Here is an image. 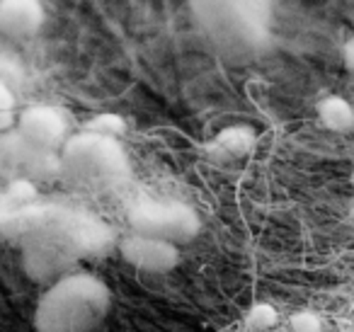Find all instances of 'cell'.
Returning a JSON list of instances; mask_svg holds the SVG:
<instances>
[{
  "label": "cell",
  "instance_id": "6da1fadb",
  "mask_svg": "<svg viewBox=\"0 0 354 332\" xmlns=\"http://www.w3.org/2000/svg\"><path fill=\"white\" fill-rule=\"evenodd\" d=\"M109 311V288L90 274H68L39 298V332H93Z\"/></svg>",
  "mask_w": 354,
  "mask_h": 332
},
{
  "label": "cell",
  "instance_id": "7a4b0ae2",
  "mask_svg": "<svg viewBox=\"0 0 354 332\" xmlns=\"http://www.w3.org/2000/svg\"><path fill=\"white\" fill-rule=\"evenodd\" d=\"M61 172L90 190H109L127 180L129 163L117 138L83 131L61 148Z\"/></svg>",
  "mask_w": 354,
  "mask_h": 332
},
{
  "label": "cell",
  "instance_id": "3957f363",
  "mask_svg": "<svg viewBox=\"0 0 354 332\" xmlns=\"http://www.w3.org/2000/svg\"><path fill=\"white\" fill-rule=\"evenodd\" d=\"M133 233L167 240L172 245L189 243L199 233V216L183 201H141L129 211Z\"/></svg>",
  "mask_w": 354,
  "mask_h": 332
},
{
  "label": "cell",
  "instance_id": "277c9868",
  "mask_svg": "<svg viewBox=\"0 0 354 332\" xmlns=\"http://www.w3.org/2000/svg\"><path fill=\"white\" fill-rule=\"evenodd\" d=\"M0 167L15 172V180H54L61 175V156L39 151L12 129L0 133Z\"/></svg>",
  "mask_w": 354,
  "mask_h": 332
},
{
  "label": "cell",
  "instance_id": "5b68a950",
  "mask_svg": "<svg viewBox=\"0 0 354 332\" xmlns=\"http://www.w3.org/2000/svg\"><path fill=\"white\" fill-rule=\"evenodd\" d=\"M15 131L39 151L56 153L68 141V122L64 112L51 104H32L17 114Z\"/></svg>",
  "mask_w": 354,
  "mask_h": 332
},
{
  "label": "cell",
  "instance_id": "8992f818",
  "mask_svg": "<svg viewBox=\"0 0 354 332\" xmlns=\"http://www.w3.org/2000/svg\"><path fill=\"white\" fill-rule=\"evenodd\" d=\"M119 252L136 269L153 274H167L180 262V248L167 240L151 238V235L131 233L119 243Z\"/></svg>",
  "mask_w": 354,
  "mask_h": 332
},
{
  "label": "cell",
  "instance_id": "52a82bcc",
  "mask_svg": "<svg viewBox=\"0 0 354 332\" xmlns=\"http://www.w3.org/2000/svg\"><path fill=\"white\" fill-rule=\"evenodd\" d=\"M46 10L41 0H0V35L30 39L44 27Z\"/></svg>",
  "mask_w": 354,
  "mask_h": 332
},
{
  "label": "cell",
  "instance_id": "ba28073f",
  "mask_svg": "<svg viewBox=\"0 0 354 332\" xmlns=\"http://www.w3.org/2000/svg\"><path fill=\"white\" fill-rule=\"evenodd\" d=\"M255 131L250 127H226L223 131H218L216 136L209 141L207 151L214 160H236L243 158L255 148Z\"/></svg>",
  "mask_w": 354,
  "mask_h": 332
},
{
  "label": "cell",
  "instance_id": "9c48e42d",
  "mask_svg": "<svg viewBox=\"0 0 354 332\" xmlns=\"http://www.w3.org/2000/svg\"><path fill=\"white\" fill-rule=\"evenodd\" d=\"M318 117L330 131H349L354 127V107L339 95H330V98L320 100Z\"/></svg>",
  "mask_w": 354,
  "mask_h": 332
},
{
  "label": "cell",
  "instance_id": "30bf717a",
  "mask_svg": "<svg viewBox=\"0 0 354 332\" xmlns=\"http://www.w3.org/2000/svg\"><path fill=\"white\" fill-rule=\"evenodd\" d=\"M17 124V102L10 83L0 80V133L12 131Z\"/></svg>",
  "mask_w": 354,
  "mask_h": 332
},
{
  "label": "cell",
  "instance_id": "8fae6325",
  "mask_svg": "<svg viewBox=\"0 0 354 332\" xmlns=\"http://www.w3.org/2000/svg\"><path fill=\"white\" fill-rule=\"evenodd\" d=\"M85 131L100 133V136H107V138H119L127 131V122L119 114H100V117L90 119Z\"/></svg>",
  "mask_w": 354,
  "mask_h": 332
},
{
  "label": "cell",
  "instance_id": "7c38bea8",
  "mask_svg": "<svg viewBox=\"0 0 354 332\" xmlns=\"http://www.w3.org/2000/svg\"><path fill=\"white\" fill-rule=\"evenodd\" d=\"M277 322V311L270 306V303H257L250 313H248V325L252 330H270Z\"/></svg>",
  "mask_w": 354,
  "mask_h": 332
},
{
  "label": "cell",
  "instance_id": "4fadbf2b",
  "mask_svg": "<svg viewBox=\"0 0 354 332\" xmlns=\"http://www.w3.org/2000/svg\"><path fill=\"white\" fill-rule=\"evenodd\" d=\"M10 206H8V201H6V196H3V192H0V233H3V225H6V221H8V216H10Z\"/></svg>",
  "mask_w": 354,
  "mask_h": 332
},
{
  "label": "cell",
  "instance_id": "5bb4252c",
  "mask_svg": "<svg viewBox=\"0 0 354 332\" xmlns=\"http://www.w3.org/2000/svg\"><path fill=\"white\" fill-rule=\"evenodd\" d=\"M344 64H347V68L354 73V37L347 42V46H344Z\"/></svg>",
  "mask_w": 354,
  "mask_h": 332
}]
</instances>
